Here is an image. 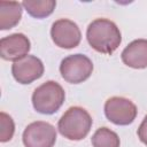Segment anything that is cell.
<instances>
[{"label": "cell", "mask_w": 147, "mask_h": 147, "mask_svg": "<svg viewBox=\"0 0 147 147\" xmlns=\"http://www.w3.org/2000/svg\"><path fill=\"white\" fill-rule=\"evenodd\" d=\"M86 38L90 46L102 54H113L122 41V34L118 26L107 18H96L92 21L87 26Z\"/></svg>", "instance_id": "cell-1"}, {"label": "cell", "mask_w": 147, "mask_h": 147, "mask_svg": "<svg viewBox=\"0 0 147 147\" xmlns=\"http://www.w3.org/2000/svg\"><path fill=\"white\" fill-rule=\"evenodd\" d=\"M92 123L93 121L88 111L82 107L75 106L70 107L61 116L57 123V130L64 138L77 141L88 134Z\"/></svg>", "instance_id": "cell-2"}, {"label": "cell", "mask_w": 147, "mask_h": 147, "mask_svg": "<svg viewBox=\"0 0 147 147\" xmlns=\"http://www.w3.org/2000/svg\"><path fill=\"white\" fill-rule=\"evenodd\" d=\"M64 99L65 92L63 87L54 80H47L38 86L31 98L34 110L44 115L56 113L63 105Z\"/></svg>", "instance_id": "cell-3"}, {"label": "cell", "mask_w": 147, "mask_h": 147, "mask_svg": "<svg viewBox=\"0 0 147 147\" xmlns=\"http://www.w3.org/2000/svg\"><path fill=\"white\" fill-rule=\"evenodd\" d=\"M93 71L91 59L84 54L68 55L61 61L60 74L62 78L70 84H80L90 78Z\"/></svg>", "instance_id": "cell-4"}, {"label": "cell", "mask_w": 147, "mask_h": 147, "mask_svg": "<svg viewBox=\"0 0 147 147\" xmlns=\"http://www.w3.org/2000/svg\"><path fill=\"white\" fill-rule=\"evenodd\" d=\"M137 106L123 96H111L105 102V115L116 125H129L137 117Z\"/></svg>", "instance_id": "cell-5"}, {"label": "cell", "mask_w": 147, "mask_h": 147, "mask_svg": "<svg viewBox=\"0 0 147 147\" xmlns=\"http://www.w3.org/2000/svg\"><path fill=\"white\" fill-rule=\"evenodd\" d=\"M22 140L25 147H53L56 141V130L47 122H32L24 129Z\"/></svg>", "instance_id": "cell-6"}, {"label": "cell", "mask_w": 147, "mask_h": 147, "mask_svg": "<svg viewBox=\"0 0 147 147\" xmlns=\"http://www.w3.org/2000/svg\"><path fill=\"white\" fill-rule=\"evenodd\" d=\"M51 37L53 42L60 48L71 49L79 45L82 40V32L74 21L60 18L52 24Z\"/></svg>", "instance_id": "cell-7"}, {"label": "cell", "mask_w": 147, "mask_h": 147, "mask_svg": "<svg viewBox=\"0 0 147 147\" xmlns=\"http://www.w3.org/2000/svg\"><path fill=\"white\" fill-rule=\"evenodd\" d=\"M44 64L40 59L34 55H26L11 65V74L20 84H31L44 75Z\"/></svg>", "instance_id": "cell-8"}, {"label": "cell", "mask_w": 147, "mask_h": 147, "mask_svg": "<svg viewBox=\"0 0 147 147\" xmlns=\"http://www.w3.org/2000/svg\"><path fill=\"white\" fill-rule=\"evenodd\" d=\"M30 48V40L23 33H13L0 40V55L6 61H18L28 55Z\"/></svg>", "instance_id": "cell-9"}, {"label": "cell", "mask_w": 147, "mask_h": 147, "mask_svg": "<svg viewBox=\"0 0 147 147\" xmlns=\"http://www.w3.org/2000/svg\"><path fill=\"white\" fill-rule=\"evenodd\" d=\"M125 65L133 69L147 68V39H136L131 41L121 54Z\"/></svg>", "instance_id": "cell-10"}, {"label": "cell", "mask_w": 147, "mask_h": 147, "mask_svg": "<svg viewBox=\"0 0 147 147\" xmlns=\"http://www.w3.org/2000/svg\"><path fill=\"white\" fill-rule=\"evenodd\" d=\"M22 7V3L17 1H0V30H9L18 24Z\"/></svg>", "instance_id": "cell-11"}, {"label": "cell", "mask_w": 147, "mask_h": 147, "mask_svg": "<svg viewBox=\"0 0 147 147\" xmlns=\"http://www.w3.org/2000/svg\"><path fill=\"white\" fill-rule=\"evenodd\" d=\"M26 13L34 18H45L49 16L56 6L54 0H25L22 2Z\"/></svg>", "instance_id": "cell-12"}, {"label": "cell", "mask_w": 147, "mask_h": 147, "mask_svg": "<svg viewBox=\"0 0 147 147\" xmlns=\"http://www.w3.org/2000/svg\"><path fill=\"white\" fill-rule=\"evenodd\" d=\"M93 147H119V137L108 127L98 129L91 138Z\"/></svg>", "instance_id": "cell-13"}, {"label": "cell", "mask_w": 147, "mask_h": 147, "mask_svg": "<svg viewBox=\"0 0 147 147\" xmlns=\"http://www.w3.org/2000/svg\"><path fill=\"white\" fill-rule=\"evenodd\" d=\"M0 127H1V130H0V141L1 142L9 141L14 136L15 124H14L13 118L3 111L0 113Z\"/></svg>", "instance_id": "cell-14"}, {"label": "cell", "mask_w": 147, "mask_h": 147, "mask_svg": "<svg viewBox=\"0 0 147 147\" xmlns=\"http://www.w3.org/2000/svg\"><path fill=\"white\" fill-rule=\"evenodd\" d=\"M137 133H138V138L140 139V141L147 146V115L144 117L142 122L140 123Z\"/></svg>", "instance_id": "cell-15"}]
</instances>
